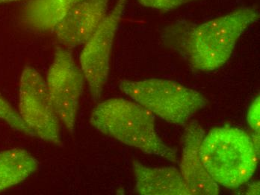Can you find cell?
Masks as SVG:
<instances>
[{
    "instance_id": "obj_12",
    "label": "cell",
    "mask_w": 260,
    "mask_h": 195,
    "mask_svg": "<svg viewBox=\"0 0 260 195\" xmlns=\"http://www.w3.org/2000/svg\"><path fill=\"white\" fill-rule=\"evenodd\" d=\"M39 161L26 150L14 148L0 153V192L18 185L39 169Z\"/></svg>"
},
{
    "instance_id": "obj_2",
    "label": "cell",
    "mask_w": 260,
    "mask_h": 195,
    "mask_svg": "<svg viewBox=\"0 0 260 195\" xmlns=\"http://www.w3.org/2000/svg\"><path fill=\"white\" fill-rule=\"evenodd\" d=\"M90 123L98 131L125 145L171 162H177V150L163 142L155 128L152 113L136 101L113 98L98 104Z\"/></svg>"
},
{
    "instance_id": "obj_9",
    "label": "cell",
    "mask_w": 260,
    "mask_h": 195,
    "mask_svg": "<svg viewBox=\"0 0 260 195\" xmlns=\"http://www.w3.org/2000/svg\"><path fill=\"white\" fill-rule=\"evenodd\" d=\"M109 0H82L55 26L52 33L61 44H84L107 14Z\"/></svg>"
},
{
    "instance_id": "obj_10",
    "label": "cell",
    "mask_w": 260,
    "mask_h": 195,
    "mask_svg": "<svg viewBox=\"0 0 260 195\" xmlns=\"http://www.w3.org/2000/svg\"><path fill=\"white\" fill-rule=\"evenodd\" d=\"M136 191L142 195H191L180 170L175 167L150 168L138 161L133 164Z\"/></svg>"
},
{
    "instance_id": "obj_16",
    "label": "cell",
    "mask_w": 260,
    "mask_h": 195,
    "mask_svg": "<svg viewBox=\"0 0 260 195\" xmlns=\"http://www.w3.org/2000/svg\"><path fill=\"white\" fill-rule=\"evenodd\" d=\"M247 194H259V182H255L250 184L247 191Z\"/></svg>"
},
{
    "instance_id": "obj_1",
    "label": "cell",
    "mask_w": 260,
    "mask_h": 195,
    "mask_svg": "<svg viewBox=\"0 0 260 195\" xmlns=\"http://www.w3.org/2000/svg\"><path fill=\"white\" fill-rule=\"evenodd\" d=\"M259 17L257 8L244 7L200 24L177 20L163 30L161 38L194 69L215 71L228 62L239 38Z\"/></svg>"
},
{
    "instance_id": "obj_13",
    "label": "cell",
    "mask_w": 260,
    "mask_h": 195,
    "mask_svg": "<svg viewBox=\"0 0 260 195\" xmlns=\"http://www.w3.org/2000/svg\"><path fill=\"white\" fill-rule=\"evenodd\" d=\"M0 120L6 122L11 128L26 135L36 137L34 133L26 126L21 117L7 101L0 96Z\"/></svg>"
},
{
    "instance_id": "obj_15",
    "label": "cell",
    "mask_w": 260,
    "mask_h": 195,
    "mask_svg": "<svg viewBox=\"0 0 260 195\" xmlns=\"http://www.w3.org/2000/svg\"><path fill=\"white\" fill-rule=\"evenodd\" d=\"M247 123L251 129L253 134L259 135L260 132V101L259 97H257L250 106L247 113Z\"/></svg>"
},
{
    "instance_id": "obj_17",
    "label": "cell",
    "mask_w": 260,
    "mask_h": 195,
    "mask_svg": "<svg viewBox=\"0 0 260 195\" xmlns=\"http://www.w3.org/2000/svg\"><path fill=\"white\" fill-rule=\"evenodd\" d=\"M22 1V0H0V5L6 4V3H14V2Z\"/></svg>"
},
{
    "instance_id": "obj_11",
    "label": "cell",
    "mask_w": 260,
    "mask_h": 195,
    "mask_svg": "<svg viewBox=\"0 0 260 195\" xmlns=\"http://www.w3.org/2000/svg\"><path fill=\"white\" fill-rule=\"evenodd\" d=\"M82 1L29 0L22 10V22L36 31L52 32L64 16Z\"/></svg>"
},
{
    "instance_id": "obj_4",
    "label": "cell",
    "mask_w": 260,
    "mask_h": 195,
    "mask_svg": "<svg viewBox=\"0 0 260 195\" xmlns=\"http://www.w3.org/2000/svg\"><path fill=\"white\" fill-rule=\"evenodd\" d=\"M119 88L133 101L171 124L185 126L208 100L182 84L164 79L120 80Z\"/></svg>"
},
{
    "instance_id": "obj_8",
    "label": "cell",
    "mask_w": 260,
    "mask_h": 195,
    "mask_svg": "<svg viewBox=\"0 0 260 195\" xmlns=\"http://www.w3.org/2000/svg\"><path fill=\"white\" fill-rule=\"evenodd\" d=\"M205 131L196 121L185 125L180 171L193 194H219L220 186L204 167L201 155Z\"/></svg>"
},
{
    "instance_id": "obj_3",
    "label": "cell",
    "mask_w": 260,
    "mask_h": 195,
    "mask_svg": "<svg viewBox=\"0 0 260 195\" xmlns=\"http://www.w3.org/2000/svg\"><path fill=\"white\" fill-rule=\"evenodd\" d=\"M204 167L219 186L236 189L247 183L257 168L259 153L251 137L236 127H217L201 147Z\"/></svg>"
},
{
    "instance_id": "obj_14",
    "label": "cell",
    "mask_w": 260,
    "mask_h": 195,
    "mask_svg": "<svg viewBox=\"0 0 260 195\" xmlns=\"http://www.w3.org/2000/svg\"><path fill=\"white\" fill-rule=\"evenodd\" d=\"M144 7L168 12L197 0H137Z\"/></svg>"
},
{
    "instance_id": "obj_5",
    "label": "cell",
    "mask_w": 260,
    "mask_h": 195,
    "mask_svg": "<svg viewBox=\"0 0 260 195\" xmlns=\"http://www.w3.org/2000/svg\"><path fill=\"white\" fill-rule=\"evenodd\" d=\"M19 96V114L36 137L60 145L59 118L46 80L34 68L26 66L23 69Z\"/></svg>"
},
{
    "instance_id": "obj_6",
    "label": "cell",
    "mask_w": 260,
    "mask_h": 195,
    "mask_svg": "<svg viewBox=\"0 0 260 195\" xmlns=\"http://www.w3.org/2000/svg\"><path fill=\"white\" fill-rule=\"evenodd\" d=\"M127 0H117L81 52V69L93 101L100 99L107 82L114 39Z\"/></svg>"
},
{
    "instance_id": "obj_7",
    "label": "cell",
    "mask_w": 260,
    "mask_h": 195,
    "mask_svg": "<svg viewBox=\"0 0 260 195\" xmlns=\"http://www.w3.org/2000/svg\"><path fill=\"white\" fill-rule=\"evenodd\" d=\"M85 77L72 53L58 47L47 76V89L59 120L68 131L75 126Z\"/></svg>"
}]
</instances>
